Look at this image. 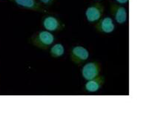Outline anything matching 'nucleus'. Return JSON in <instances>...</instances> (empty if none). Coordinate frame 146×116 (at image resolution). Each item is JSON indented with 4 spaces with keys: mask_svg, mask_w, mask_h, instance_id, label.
<instances>
[{
    "mask_svg": "<svg viewBox=\"0 0 146 116\" xmlns=\"http://www.w3.org/2000/svg\"><path fill=\"white\" fill-rule=\"evenodd\" d=\"M106 82L105 76L99 75L97 77L87 81L84 86V90L88 92H96L101 89Z\"/></svg>",
    "mask_w": 146,
    "mask_h": 116,
    "instance_id": "nucleus-9",
    "label": "nucleus"
},
{
    "mask_svg": "<svg viewBox=\"0 0 146 116\" xmlns=\"http://www.w3.org/2000/svg\"><path fill=\"white\" fill-rule=\"evenodd\" d=\"M64 54H65V47L60 43L54 44L50 47V55L51 57L54 58V59L61 57Z\"/></svg>",
    "mask_w": 146,
    "mask_h": 116,
    "instance_id": "nucleus-10",
    "label": "nucleus"
},
{
    "mask_svg": "<svg viewBox=\"0 0 146 116\" xmlns=\"http://www.w3.org/2000/svg\"><path fill=\"white\" fill-rule=\"evenodd\" d=\"M118 3H119L121 5V4H126L128 3V1L129 0H116Z\"/></svg>",
    "mask_w": 146,
    "mask_h": 116,
    "instance_id": "nucleus-12",
    "label": "nucleus"
},
{
    "mask_svg": "<svg viewBox=\"0 0 146 116\" xmlns=\"http://www.w3.org/2000/svg\"><path fill=\"white\" fill-rule=\"evenodd\" d=\"M105 11V6L101 2H96L89 6L85 11V16L90 23H96L102 18Z\"/></svg>",
    "mask_w": 146,
    "mask_h": 116,
    "instance_id": "nucleus-3",
    "label": "nucleus"
},
{
    "mask_svg": "<svg viewBox=\"0 0 146 116\" xmlns=\"http://www.w3.org/2000/svg\"><path fill=\"white\" fill-rule=\"evenodd\" d=\"M55 38L51 32L41 30L30 37L28 42L40 50H48L54 42Z\"/></svg>",
    "mask_w": 146,
    "mask_h": 116,
    "instance_id": "nucleus-1",
    "label": "nucleus"
},
{
    "mask_svg": "<svg viewBox=\"0 0 146 116\" xmlns=\"http://www.w3.org/2000/svg\"><path fill=\"white\" fill-rule=\"evenodd\" d=\"M42 25L49 32L62 31L65 28V24L57 17L47 15L42 18Z\"/></svg>",
    "mask_w": 146,
    "mask_h": 116,
    "instance_id": "nucleus-2",
    "label": "nucleus"
},
{
    "mask_svg": "<svg viewBox=\"0 0 146 116\" xmlns=\"http://www.w3.org/2000/svg\"><path fill=\"white\" fill-rule=\"evenodd\" d=\"M70 58L71 61L75 65H80L88 59L89 52L82 46H74L70 50Z\"/></svg>",
    "mask_w": 146,
    "mask_h": 116,
    "instance_id": "nucleus-5",
    "label": "nucleus"
},
{
    "mask_svg": "<svg viewBox=\"0 0 146 116\" xmlns=\"http://www.w3.org/2000/svg\"><path fill=\"white\" fill-rule=\"evenodd\" d=\"M101 65L97 61H91L85 64L82 69V76L86 81L91 80L100 75Z\"/></svg>",
    "mask_w": 146,
    "mask_h": 116,
    "instance_id": "nucleus-4",
    "label": "nucleus"
},
{
    "mask_svg": "<svg viewBox=\"0 0 146 116\" xmlns=\"http://www.w3.org/2000/svg\"><path fill=\"white\" fill-rule=\"evenodd\" d=\"M56 0H39L40 2L42 5L46 6V7H50L53 5V4L56 2Z\"/></svg>",
    "mask_w": 146,
    "mask_h": 116,
    "instance_id": "nucleus-11",
    "label": "nucleus"
},
{
    "mask_svg": "<svg viewBox=\"0 0 146 116\" xmlns=\"http://www.w3.org/2000/svg\"><path fill=\"white\" fill-rule=\"evenodd\" d=\"M9 1L16 4L19 7H22L31 11H37L40 13L47 12V10L44 8V6L36 0H9Z\"/></svg>",
    "mask_w": 146,
    "mask_h": 116,
    "instance_id": "nucleus-6",
    "label": "nucleus"
},
{
    "mask_svg": "<svg viewBox=\"0 0 146 116\" xmlns=\"http://www.w3.org/2000/svg\"><path fill=\"white\" fill-rule=\"evenodd\" d=\"M94 28L97 32L102 33H111L114 30L115 26L113 19L109 16L101 18L96 22Z\"/></svg>",
    "mask_w": 146,
    "mask_h": 116,
    "instance_id": "nucleus-8",
    "label": "nucleus"
},
{
    "mask_svg": "<svg viewBox=\"0 0 146 116\" xmlns=\"http://www.w3.org/2000/svg\"><path fill=\"white\" fill-rule=\"evenodd\" d=\"M110 12L114 18L115 21L119 24H124L127 21V11L125 7L121 5H118L114 2H111L110 5Z\"/></svg>",
    "mask_w": 146,
    "mask_h": 116,
    "instance_id": "nucleus-7",
    "label": "nucleus"
}]
</instances>
